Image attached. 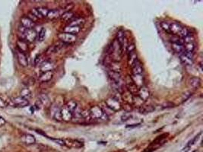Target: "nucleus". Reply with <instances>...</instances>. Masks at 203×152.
<instances>
[{
    "mask_svg": "<svg viewBox=\"0 0 203 152\" xmlns=\"http://www.w3.org/2000/svg\"><path fill=\"white\" fill-rule=\"evenodd\" d=\"M37 9H38V11H39V13L41 15V16H42L43 18L47 17V14H48L49 12L48 8H45V7H40V8H38Z\"/></svg>",
    "mask_w": 203,
    "mask_h": 152,
    "instance_id": "obj_39",
    "label": "nucleus"
},
{
    "mask_svg": "<svg viewBox=\"0 0 203 152\" xmlns=\"http://www.w3.org/2000/svg\"><path fill=\"white\" fill-rule=\"evenodd\" d=\"M138 125H139V124H133V125H127L126 127L129 128V127H136V126H138Z\"/></svg>",
    "mask_w": 203,
    "mask_h": 152,
    "instance_id": "obj_53",
    "label": "nucleus"
},
{
    "mask_svg": "<svg viewBox=\"0 0 203 152\" xmlns=\"http://www.w3.org/2000/svg\"><path fill=\"white\" fill-rule=\"evenodd\" d=\"M107 75L109 76L110 79H111L112 82H116V83H120L121 82V75L119 72H113V71L108 70Z\"/></svg>",
    "mask_w": 203,
    "mask_h": 152,
    "instance_id": "obj_15",
    "label": "nucleus"
},
{
    "mask_svg": "<svg viewBox=\"0 0 203 152\" xmlns=\"http://www.w3.org/2000/svg\"><path fill=\"white\" fill-rule=\"evenodd\" d=\"M6 106H7L6 103H5V101H4V100H2L1 97H0V108H5Z\"/></svg>",
    "mask_w": 203,
    "mask_h": 152,
    "instance_id": "obj_51",
    "label": "nucleus"
},
{
    "mask_svg": "<svg viewBox=\"0 0 203 152\" xmlns=\"http://www.w3.org/2000/svg\"><path fill=\"white\" fill-rule=\"evenodd\" d=\"M53 71H50V72H43L39 77L40 82H48L53 79Z\"/></svg>",
    "mask_w": 203,
    "mask_h": 152,
    "instance_id": "obj_18",
    "label": "nucleus"
},
{
    "mask_svg": "<svg viewBox=\"0 0 203 152\" xmlns=\"http://www.w3.org/2000/svg\"><path fill=\"white\" fill-rule=\"evenodd\" d=\"M81 31V27H75V26H71V25H68L64 28V33L76 35L77 34H78Z\"/></svg>",
    "mask_w": 203,
    "mask_h": 152,
    "instance_id": "obj_21",
    "label": "nucleus"
},
{
    "mask_svg": "<svg viewBox=\"0 0 203 152\" xmlns=\"http://www.w3.org/2000/svg\"><path fill=\"white\" fill-rule=\"evenodd\" d=\"M180 59L182 63L186 66H192L193 64V53L184 52L180 54Z\"/></svg>",
    "mask_w": 203,
    "mask_h": 152,
    "instance_id": "obj_7",
    "label": "nucleus"
},
{
    "mask_svg": "<svg viewBox=\"0 0 203 152\" xmlns=\"http://www.w3.org/2000/svg\"><path fill=\"white\" fill-rule=\"evenodd\" d=\"M61 16V14H60V11H59L58 9H52V10H49V12L47 14V17L50 20H54V19L58 18H60Z\"/></svg>",
    "mask_w": 203,
    "mask_h": 152,
    "instance_id": "obj_24",
    "label": "nucleus"
},
{
    "mask_svg": "<svg viewBox=\"0 0 203 152\" xmlns=\"http://www.w3.org/2000/svg\"><path fill=\"white\" fill-rule=\"evenodd\" d=\"M38 100H40V102L42 104L43 107H48L50 104V98L48 97V96L45 94H42L38 97Z\"/></svg>",
    "mask_w": 203,
    "mask_h": 152,
    "instance_id": "obj_26",
    "label": "nucleus"
},
{
    "mask_svg": "<svg viewBox=\"0 0 203 152\" xmlns=\"http://www.w3.org/2000/svg\"><path fill=\"white\" fill-rule=\"evenodd\" d=\"M17 45H18V48L19 49V51L21 52L24 53V52H27L28 50V44L25 40H18L17 42Z\"/></svg>",
    "mask_w": 203,
    "mask_h": 152,
    "instance_id": "obj_27",
    "label": "nucleus"
},
{
    "mask_svg": "<svg viewBox=\"0 0 203 152\" xmlns=\"http://www.w3.org/2000/svg\"><path fill=\"white\" fill-rule=\"evenodd\" d=\"M109 66V70L120 73L121 66H120V64L118 63V62L112 61L110 63H109V66Z\"/></svg>",
    "mask_w": 203,
    "mask_h": 152,
    "instance_id": "obj_29",
    "label": "nucleus"
},
{
    "mask_svg": "<svg viewBox=\"0 0 203 152\" xmlns=\"http://www.w3.org/2000/svg\"><path fill=\"white\" fill-rule=\"evenodd\" d=\"M122 51L123 49L118 41L116 40H114L111 45L110 50V57L112 61L119 63L122 57Z\"/></svg>",
    "mask_w": 203,
    "mask_h": 152,
    "instance_id": "obj_1",
    "label": "nucleus"
},
{
    "mask_svg": "<svg viewBox=\"0 0 203 152\" xmlns=\"http://www.w3.org/2000/svg\"><path fill=\"white\" fill-rule=\"evenodd\" d=\"M138 60H138L137 58V54H136V51H134V52L129 54V66H131L132 67L136 64V63L138 61Z\"/></svg>",
    "mask_w": 203,
    "mask_h": 152,
    "instance_id": "obj_32",
    "label": "nucleus"
},
{
    "mask_svg": "<svg viewBox=\"0 0 203 152\" xmlns=\"http://www.w3.org/2000/svg\"><path fill=\"white\" fill-rule=\"evenodd\" d=\"M192 95V93L190 92V91H186V92H185L184 94H183V100H186L187 99L189 98V97Z\"/></svg>",
    "mask_w": 203,
    "mask_h": 152,
    "instance_id": "obj_48",
    "label": "nucleus"
},
{
    "mask_svg": "<svg viewBox=\"0 0 203 152\" xmlns=\"http://www.w3.org/2000/svg\"><path fill=\"white\" fill-rule=\"evenodd\" d=\"M126 88H128L129 92L131 94H133V96L137 95L139 88H138V87L135 85L134 82H133V80H132L131 79V76L127 77V79H126Z\"/></svg>",
    "mask_w": 203,
    "mask_h": 152,
    "instance_id": "obj_8",
    "label": "nucleus"
},
{
    "mask_svg": "<svg viewBox=\"0 0 203 152\" xmlns=\"http://www.w3.org/2000/svg\"><path fill=\"white\" fill-rule=\"evenodd\" d=\"M183 43H185V44H190V43H193L194 37L192 36V34H189V36L183 38Z\"/></svg>",
    "mask_w": 203,
    "mask_h": 152,
    "instance_id": "obj_44",
    "label": "nucleus"
},
{
    "mask_svg": "<svg viewBox=\"0 0 203 152\" xmlns=\"http://www.w3.org/2000/svg\"><path fill=\"white\" fill-rule=\"evenodd\" d=\"M20 94L21 97H24V98L28 100V99L29 98V97H31V91L28 89V88H24V89L21 90Z\"/></svg>",
    "mask_w": 203,
    "mask_h": 152,
    "instance_id": "obj_37",
    "label": "nucleus"
},
{
    "mask_svg": "<svg viewBox=\"0 0 203 152\" xmlns=\"http://www.w3.org/2000/svg\"><path fill=\"white\" fill-rule=\"evenodd\" d=\"M61 18L66 21H71L74 18V13L70 11H65L63 15H61Z\"/></svg>",
    "mask_w": 203,
    "mask_h": 152,
    "instance_id": "obj_31",
    "label": "nucleus"
},
{
    "mask_svg": "<svg viewBox=\"0 0 203 152\" xmlns=\"http://www.w3.org/2000/svg\"><path fill=\"white\" fill-rule=\"evenodd\" d=\"M137 96L141 100L146 101L150 97V91H149V88H146V86H142L139 88Z\"/></svg>",
    "mask_w": 203,
    "mask_h": 152,
    "instance_id": "obj_9",
    "label": "nucleus"
},
{
    "mask_svg": "<svg viewBox=\"0 0 203 152\" xmlns=\"http://www.w3.org/2000/svg\"><path fill=\"white\" fill-rule=\"evenodd\" d=\"M131 79L138 88L144 86V78L142 75H133L131 76Z\"/></svg>",
    "mask_w": 203,
    "mask_h": 152,
    "instance_id": "obj_17",
    "label": "nucleus"
},
{
    "mask_svg": "<svg viewBox=\"0 0 203 152\" xmlns=\"http://www.w3.org/2000/svg\"><path fill=\"white\" fill-rule=\"evenodd\" d=\"M189 85L191 88H194V89L199 88V86L201 85V79L198 77H192L189 80Z\"/></svg>",
    "mask_w": 203,
    "mask_h": 152,
    "instance_id": "obj_23",
    "label": "nucleus"
},
{
    "mask_svg": "<svg viewBox=\"0 0 203 152\" xmlns=\"http://www.w3.org/2000/svg\"><path fill=\"white\" fill-rule=\"evenodd\" d=\"M172 49L173 51L178 54H182L184 53V46L180 44H176V43H172Z\"/></svg>",
    "mask_w": 203,
    "mask_h": 152,
    "instance_id": "obj_28",
    "label": "nucleus"
},
{
    "mask_svg": "<svg viewBox=\"0 0 203 152\" xmlns=\"http://www.w3.org/2000/svg\"><path fill=\"white\" fill-rule=\"evenodd\" d=\"M6 123V121H5V119H4L3 117H2V116H0V127H2V126H3Z\"/></svg>",
    "mask_w": 203,
    "mask_h": 152,
    "instance_id": "obj_52",
    "label": "nucleus"
},
{
    "mask_svg": "<svg viewBox=\"0 0 203 152\" xmlns=\"http://www.w3.org/2000/svg\"><path fill=\"white\" fill-rule=\"evenodd\" d=\"M180 34V36L181 37V38L183 39V38L189 36V34H191L190 31H189V30L188 28H186V27H183L181 30V31H180V33L179 34Z\"/></svg>",
    "mask_w": 203,
    "mask_h": 152,
    "instance_id": "obj_40",
    "label": "nucleus"
},
{
    "mask_svg": "<svg viewBox=\"0 0 203 152\" xmlns=\"http://www.w3.org/2000/svg\"><path fill=\"white\" fill-rule=\"evenodd\" d=\"M12 104L16 107H21V108H23V107H26L29 105V101L27 99L24 98L22 97H16L15 98L12 99L11 100Z\"/></svg>",
    "mask_w": 203,
    "mask_h": 152,
    "instance_id": "obj_6",
    "label": "nucleus"
},
{
    "mask_svg": "<svg viewBox=\"0 0 203 152\" xmlns=\"http://www.w3.org/2000/svg\"><path fill=\"white\" fill-rule=\"evenodd\" d=\"M192 152H199V151H198V150H194V151H192Z\"/></svg>",
    "mask_w": 203,
    "mask_h": 152,
    "instance_id": "obj_54",
    "label": "nucleus"
},
{
    "mask_svg": "<svg viewBox=\"0 0 203 152\" xmlns=\"http://www.w3.org/2000/svg\"><path fill=\"white\" fill-rule=\"evenodd\" d=\"M173 104H172V103H165V104H164L162 105L163 108H171V107H173Z\"/></svg>",
    "mask_w": 203,
    "mask_h": 152,
    "instance_id": "obj_49",
    "label": "nucleus"
},
{
    "mask_svg": "<svg viewBox=\"0 0 203 152\" xmlns=\"http://www.w3.org/2000/svg\"><path fill=\"white\" fill-rule=\"evenodd\" d=\"M61 116L62 119L66 122H69L71 121L72 119V113L66 107L64 106L61 108Z\"/></svg>",
    "mask_w": 203,
    "mask_h": 152,
    "instance_id": "obj_13",
    "label": "nucleus"
},
{
    "mask_svg": "<svg viewBox=\"0 0 203 152\" xmlns=\"http://www.w3.org/2000/svg\"><path fill=\"white\" fill-rule=\"evenodd\" d=\"M21 141L27 145H33L36 143V138L31 134H25L21 137Z\"/></svg>",
    "mask_w": 203,
    "mask_h": 152,
    "instance_id": "obj_10",
    "label": "nucleus"
},
{
    "mask_svg": "<svg viewBox=\"0 0 203 152\" xmlns=\"http://www.w3.org/2000/svg\"><path fill=\"white\" fill-rule=\"evenodd\" d=\"M143 72V68H142V63L139 60H138L136 64L133 66V75H142Z\"/></svg>",
    "mask_w": 203,
    "mask_h": 152,
    "instance_id": "obj_22",
    "label": "nucleus"
},
{
    "mask_svg": "<svg viewBox=\"0 0 203 152\" xmlns=\"http://www.w3.org/2000/svg\"><path fill=\"white\" fill-rule=\"evenodd\" d=\"M21 24L22 27H25V29H33L35 26L34 22L32 21L29 18L26 17V16L21 18Z\"/></svg>",
    "mask_w": 203,
    "mask_h": 152,
    "instance_id": "obj_11",
    "label": "nucleus"
},
{
    "mask_svg": "<svg viewBox=\"0 0 203 152\" xmlns=\"http://www.w3.org/2000/svg\"><path fill=\"white\" fill-rule=\"evenodd\" d=\"M105 104L113 112L120 110L122 108V105L120 102L119 99L115 97H110L107 100H105Z\"/></svg>",
    "mask_w": 203,
    "mask_h": 152,
    "instance_id": "obj_2",
    "label": "nucleus"
},
{
    "mask_svg": "<svg viewBox=\"0 0 203 152\" xmlns=\"http://www.w3.org/2000/svg\"><path fill=\"white\" fill-rule=\"evenodd\" d=\"M30 13L31 15H33L34 16V17H36L38 19L43 18V17H42V16H41V15L40 14L39 11H38V9H37V8H33V9H32Z\"/></svg>",
    "mask_w": 203,
    "mask_h": 152,
    "instance_id": "obj_45",
    "label": "nucleus"
},
{
    "mask_svg": "<svg viewBox=\"0 0 203 152\" xmlns=\"http://www.w3.org/2000/svg\"><path fill=\"white\" fill-rule=\"evenodd\" d=\"M182 28H183V27L178 23L174 22V23H172L170 24V32L174 35L179 34L181 31Z\"/></svg>",
    "mask_w": 203,
    "mask_h": 152,
    "instance_id": "obj_19",
    "label": "nucleus"
},
{
    "mask_svg": "<svg viewBox=\"0 0 203 152\" xmlns=\"http://www.w3.org/2000/svg\"><path fill=\"white\" fill-rule=\"evenodd\" d=\"M131 117H132V116H131V114H130V113H126L124 115H123L121 119H122L123 121H127V120H129V119Z\"/></svg>",
    "mask_w": 203,
    "mask_h": 152,
    "instance_id": "obj_47",
    "label": "nucleus"
},
{
    "mask_svg": "<svg viewBox=\"0 0 203 152\" xmlns=\"http://www.w3.org/2000/svg\"><path fill=\"white\" fill-rule=\"evenodd\" d=\"M17 57H18V61L19 64L23 67H26L28 65V59H27L26 55L24 53L21 52V51H18L17 52Z\"/></svg>",
    "mask_w": 203,
    "mask_h": 152,
    "instance_id": "obj_16",
    "label": "nucleus"
},
{
    "mask_svg": "<svg viewBox=\"0 0 203 152\" xmlns=\"http://www.w3.org/2000/svg\"><path fill=\"white\" fill-rule=\"evenodd\" d=\"M90 116L91 119H101L103 116L104 115L103 110L98 106H94L89 110Z\"/></svg>",
    "mask_w": 203,
    "mask_h": 152,
    "instance_id": "obj_5",
    "label": "nucleus"
},
{
    "mask_svg": "<svg viewBox=\"0 0 203 152\" xmlns=\"http://www.w3.org/2000/svg\"><path fill=\"white\" fill-rule=\"evenodd\" d=\"M51 140H53V141H55V142L57 144H60V145L63 146V145H66L65 144V141H63V140L62 139H56V138H51Z\"/></svg>",
    "mask_w": 203,
    "mask_h": 152,
    "instance_id": "obj_46",
    "label": "nucleus"
},
{
    "mask_svg": "<svg viewBox=\"0 0 203 152\" xmlns=\"http://www.w3.org/2000/svg\"><path fill=\"white\" fill-rule=\"evenodd\" d=\"M155 110V108L153 106H146V107H141L139 108V112L141 113H149L153 112Z\"/></svg>",
    "mask_w": 203,
    "mask_h": 152,
    "instance_id": "obj_34",
    "label": "nucleus"
},
{
    "mask_svg": "<svg viewBox=\"0 0 203 152\" xmlns=\"http://www.w3.org/2000/svg\"><path fill=\"white\" fill-rule=\"evenodd\" d=\"M46 37V29L41 28L39 33L38 34V39L39 41H43Z\"/></svg>",
    "mask_w": 203,
    "mask_h": 152,
    "instance_id": "obj_41",
    "label": "nucleus"
},
{
    "mask_svg": "<svg viewBox=\"0 0 203 152\" xmlns=\"http://www.w3.org/2000/svg\"><path fill=\"white\" fill-rule=\"evenodd\" d=\"M24 40L26 42L33 43L38 38V32L34 29H25V31L23 32Z\"/></svg>",
    "mask_w": 203,
    "mask_h": 152,
    "instance_id": "obj_3",
    "label": "nucleus"
},
{
    "mask_svg": "<svg viewBox=\"0 0 203 152\" xmlns=\"http://www.w3.org/2000/svg\"><path fill=\"white\" fill-rule=\"evenodd\" d=\"M161 26L164 31L167 32V33H168V34L170 33V24H168L166 21H162L161 23Z\"/></svg>",
    "mask_w": 203,
    "mask_h": 152,
    "instance_id": "obj_42",
    "label": "nucleus"
},
{
    "mask_svg": "<svg viewBox=\"0 0 203 152\" xmlns=\"http://www.w3.org/2000/svg\"><path fill=\"white\" fill-rule=\"evenodd\" d=\"M66 107H67L72 113H73V112L75 111V110L77 109V107H78V104H77V103L75 102V100H69V102L66 104Z\"/></svg>",
    "mask_w": 203,
    "mask_h": 152,
    "instance_id": "obj_33",
    "label": "nucleus"
},
{
    "mask_svg": "<svg viewBox=\"0 0 203 152\" xmlns=\"http://www.w3.org/2000/svg\"><path fill=\"white\" fill-rule=\"evenodd\" d=\"M100 108H101L102 110H103V113H104L105 115H106L107 116L114 114V112L112 110H110L106 104H104V106H103V107H100Z\"/></svg>",
    "mask_w": 203,
    "mask_h": 152,
    "instance_id": "obj_38",
    "label": "nucleus"
},
{
    "mask_svg": "<svg viewBox=\"0 0 203 152\" xmlns=\"http://www.w3.org/2000/svg\"><path fill=\"white\" fill-rule=\"evenodd\" d=\"M41 63V55H38L36 57V58H35L34 63L35 65H38Z\"/></svg>",
    "mask_w": 203,
    "mask_h": 152,
    "instance_id": "obj_50",
    "label": "nucleus"
},
{
    "mask_svg": "<svg viewBox=\"0 0 203 152\" xmlns=\"http://www.w3.org/2000/svg\"><path fill=\"white\" fill-rule=\"evenodd\" d=\"M51 115L54 119L57 121H63L61 116V107L59 106H53L51 107Z\"/></svg>",
    "mask_w": 203,
    "mask_h": 152,
    "instance_id": "obj_12",
    "label": "nucleus"
},
{
    "mask_svg": "<svg viewBox=\"0 0 203 152\" xmlns=\"http://www.w3.org/2000/svg\"><path fill=\"white\" fill-rule=\"evenodd\" d=\"M195 46L194 43H190V44H186L184 46V52L189 53H193V51L195 50Z\"/></svg>",
    "mask_w": 203,
    "mask_h": 152,
    "instance_id": "obj_35",
    "label": "nucleus"
},
{
    "mask_svg": "<svg viewBox=\"0 0 203 152\" xmlns=\"http://www.w3.org/2000/svg\"><path fill=\"white\" fill-rule=\"evenodd\" d=\"M58 38L63 44H72V43L75 42L77 40L76 35L64 33V32L59 34H58Z\"/></svg>",
    "mask_w": 203,
    "mask_h": 152,
    "instance_id": "obj_4",
    "label": "nucleus"
},
{
    "mask_svg": "<svg viewBox=\"0 0 203 152\" xmlns=\"http://www.w3.org/2000/svg\"><path fill=\"white\" fill-rule=\"evenodd\" d=\"M53 69H54V64L52 62L47 60L41 63V70L42 72H50V71H53Z\"/></svg>",
    "mask_w": 203,
    "mask_h": 152,
    "instance_id": "obj_14",
    "label": "nucleus"
},
{
    "mask_svg": "<svg viewBox=\"0 0 203 152\" xmlns=\"http://www.w3.org/2000/svg\"><path fill=\"white\" fill-rule=\"evenodd\" d=\"M84 23H85V21H84V18H76L75 19H72V20L69 22V25L80 27L81 26H82Z\"/></svg>",
    "mask_w": 203,
    "mask_h": 152,
    "instance_id": "obj_30",
    "label": "nucleus"
},
{
    "mask_svg": "<svg viewBox=\"0 0 203 152\" xmlns=\"http://www.w3.org/2000/svg\"><path fill=\"white\" fill-rule=\"evenodd\" d=\"M135 50H136V46L134 44H129L126 46V53L128 54L134 52Z\"/></svg>",
    "mask_w": 203,
    "mask_h": 152,
    "instance_id": "obj_43",
    "label": "nucleus"
},
{
    "mask_svg": "<svg viewBox=\"0 0 203 152\" xmlns=\"http://www.w3.org/2000/svg\"><path fill=\"white\" fill-rule=\"evenodd\" d=\"M116 40L118 41V43L120 44V45L121 46V47H122V49L123 48V46L124 44L125 45H126V34L125 33H124L123 31L122 30H120L119 31L117 32V34H116Z\"/></svg>",
    "mask_w": 203,
    "mask_h": 152,
    "instance_id": "obj_20",
    "label": "nucleus"
},
{
    "mask_svg": "<svg viewBox=\"0 0 203 152\" xmlns=\"http://www.w3.org/2000/svg\"><path fill=\"white\" fill-rule=\"evenodd\" d=\"M65 144H67L69 147H75V148H79V147H82L83 144L80 141H77V140H66L65 141Z\"/></svg>",
    "mask_w": 203,
    "mask_h": 152,
    "instance_id": "obj_25",
    "label": "nucleus"
},
{
    "mask_svg": "<svg viewBox=\"0 0 203 152\" xmlns=\"http://www.w3.org/2000/svg\"><path fill=\"white\" fill-rule=\"evenodd\" d=\"M123 98H124V100H126V104H132V103L133 102V98H134V96L133 95V94H130L129 92H127V93H124L123 94Z\"/></svg>",
    "mask_w": 203,
    "mask_h": 152,
    "instance_id": "obj_36",
    "label": "nucleus"
}]
</instances>
